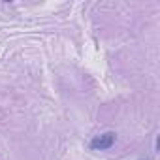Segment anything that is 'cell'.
<instances>
[{
	"label": "cell",
	"mask_w": 160,
	"mask_h": 160,
	"mask_svg": "<svg viewBox=\"0 0 160 160\" xmlns=\"http://www.w3.org/2000/svg\"><path fill=\"white\" fill-rule=\"evenodd\" d=\"M113 143H115V132H106V134H102V136H96V138L91 141V149H94V151H104V149H109Z\"/></svg>",
	"instance_id": "obj_1"
}]
</instances>
